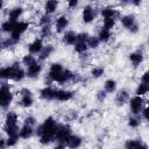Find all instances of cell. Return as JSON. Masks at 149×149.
<instances>
[{
    "mask_svg": "<svg viewBox=\"0 0 149 149\" xmlns=\"http://www.w3.org/2000/svg\"><path fill=\"white\" fill-rule=\"evenodd\" d=\"M69 24V20L65 15H61L59 17H57L56 20V29L58 33H62L63 30H65V28Z\"/></svg>",
    "mask_w": 149,
    "mask_h": 149,
    "instance_id": "obj_18",
    "label": "cell"
},
{
    "mask_svg": "<svg viewBox=\"0 0 149 149\" xmlns=\"http://www.w3.org/2000/svg\"><path fill=\"white\" fill-rule=\"evenodd\" d=\"M15 22H16V21H10V20L5 21V22L2 23V26H1L2 31H5V33H12V30H13V28H14V26H15Z\"/></svg>",
    "mask_w": 149,
    "mask_h": 149,
    "instance_id": "obj_32",
    "label": "cell"
},
{
    "mask_svg": "<svg viewBox=\"0 0 149 149\" xmlns=\"http://www.w3.org/2000/svg\"><path fill=\"white\" fill-rule=\"evenodd\" d=\"M128 99H129V93L127 90H120L115 95V102L119 106L125 105L128 101Z\"/></svg>",
    "mask_w": 149,
    "mask_h": 149,
    "instance_id": "obj_15",
    "label": "cell"
},
{
    "mask_svg": "<svg viewBox=\"0 0 149 149\" xmlns=\"http://www.w3.org/2000/svg\"><path fill=\"white\" fill-rule=\"evenodd\" d=\"M95 9L92 6H85L81 12V19L84 23H91L95 19Z\"/></svg>",
    "mask_w": 149,
    "mask_h": 149,
    "instance_id": "obj_10",
    "label": "cell"
},
{
    "mask_svg": "<svg viewBox=\"0 0 149 149\" xmlns=\"http://www.w3.org/2000/svg\"><path fill=\"white\" fill-rule=\"evenodd\" d=\"M24 123L30 125V126H35V125H36V119H35L34 116L29 115V116H27V118L24 119Z\"/></svg>",
    "mask_w": 149,
    "mask_h": 149,
    "instance_id": "obj_41",
    "label": "cell"
},
{
    "mask_svg": "<svg viewBox=\"0 0 149 149\" xmlns=\"http://www.w3.org/2000/svg\"><path fill=\"white\" fill-rule=\"evenodd\" d=\"M121 24L128 29L130 33H136L139 30V26L136 23V20H135V16L134 15H125L121 17Z\"/></svg>",
    "mask_w": 149,
    "mask_h": 149,
    "instance_id": "obj_7",
    "label": "cell"
},
{
    "mask_svg": "<svg viewBox=\"0 0 149 149\" xmlns=\"http://www.w3.org/2000/svg\"><path fill=\"white\" fill-rule=\"evenodd\" d=\"M129 107H130L132 113L134 115H137L142 111V107H143V99L141 98V95L133 97L129 101Z\"/></svg>",
    "mask_w": 149,
    "mask_h": 149,
    "instance_id": "obj_9",
    "label": "cell"
},
{
    "mask_svg": "<svg viewBox=\"0 0 149 149\" xmlns=\"http://www.w3.org/2000/svg\"><path fill=\"white\" fill-rule=\"evenodd\" d=\"M6 140H3V139H1V143H0V149H3L6 146H7V143L5 142Z\"/></svg>",
    "mask_w": 149,
    "mask_h": 149,
    "instance_id": "obj_48",
    "label": "cell"
},
{
    "mask_svg": "<svg viewBox=\"0 0 149 149\" xmlns=\"http://www.w3.org/2000/svg\"><path fill=\"white\" fill-rule=\"evenodd\" d=\"M49 15H50V14H44V15L41 16V19H40V24H41V26L50 24V22H51V17H50Z\"/></svg>",
    "mask_w": 149,
    "mask_h": 149,
    "instance_id": "obj_40",
    "label": "cell"
},
{
    "mask_svg": "<svg viewBox=\"0 0 149 149\" xmlns=\"http://www.w3.org/2000/svg\"><path fill=\"white\" fill-rule=\"evenodd\" d=\"M100 42H108L111 38V30L106 29V28H101L99 30V35H98Z\"/></svg>",
    "mask_w": 149,
    "mask_h": 149,
    "instance_id": "obj_28",
    "label": "cell"
},
{
    "mask_svg": "<svg viewBox=\"0 0 149 149\" xmlns=\"http://www.w3.org/2000/svg\"><path fill=\"white\" fill-rule=\"evenodd\" d=\"M57 7H58V0H47L44 5L45 14H52L54 12H56Z\"/></svg>",
    "mask_w": 149,
    "mask_h": 149,
    "instance_id": "obj_21",
    "label": "cell"
},
{
    "mask_svg": "<svg viewBox=\"0 0 149 149\" xmlns=\"http://www.w3.org/2000/svg\"><path fill=\"white\" fill-rule=\"evenodd\" d=\"M143 116H144V119H146V120H148V121H149V106H148L147 108H144V109H143Z\"/></svg>",
    "mask_w": 149,
    "mask_h": 149,
    "instance_id": "obj_46",
    "label": "cell"
},
{
    "mask_svg": "<svg viewBox=\"0 0 149 149\" xmlns=\"http://www.w3.org/2000/svg\"><path fill=\"white\" fill-rule=\"evenodd\" d=\"M104 73H105V69L102 66H95L91 71V74H92L93 78H100Z\"/></svg>",
    "mask_w": 149,
    "mask_h": 149,
    "instance_id": "obj_35",
    "label": "cell"
},
{
    "mask_svg": "<svg viewBox=\"0 0 149 149\" xmlns=\"http://www.w3.org/2000/svg\"><path fill=\"white\" fill-rule=\"evenodd\" d=\"M148 92H149V86H148V84H146V83L139 84V86L136 87V91H135L136 95H144V94L148 93Z\"/></svg>",
    "mask_w": 149,
    "mask_h": 149,
    "instance_id": "obj_31",
    "label": "cell"
},
{
    "mask_svg": "<svg viewBox=\"0 0 149 149\" xmlns=\"http://www.w3.org/2000/svg\"><path fill=\"white\" fill-rule=\"evenodd\" d=\"M140 118H137V116H129L128 118V125L130 126V127H133V128H136L139 125H140Z\"/></svg>",
    "mask_w": 149,
    "mask_h": 149,
    "instance_id": "obj_38",
    "label": "cell"
},
{
    "mask_svg": "<svg viewBox=\"0 0 149 149\" xmlns=\"http://www.w3.org/2000/svg\"><path fill=\"white\" fill-rule=\"evenodd\" d=\"M40 97L44 100H52L56 97V90L50 86H47L40 91Z\"/></svg>",
    "mask_w": 149,
    "mask_h": 149,
    "instance_id": "obj_12",
    "label": "cell"
},
{
    "mask_svg": "<svg viewBox=\"0 0 149 149\" xmlns=\"http://www.w3.org/2000/svg\"><path fill=\"white\" fill-rule=\"evenodd\" d=\"M63 72H64V69L59 63L51 64V66L49 69V73H48V83H50V81H57L58 83Z\"/></svg>",
    "mask_w": 149,
    "mask_h": 149,
    "instance_id": "obj_5",
    "label": "cell"
},
{
    "mask_svg": "<svg viewBox=\"0 0 149 149\" xmlns=\"http://www.w3.org/2000/svg\"><path fill=\"white\" fill-rule=\"evenodd\" d=\"M5 133L8 135V137H17L19 139V127L17 125H5L3 126Z\"/></svg>",
    "mask_w": 149,
    "mask_h": 149,
    "instance_id": "obj_16",
    "label": "cell"
},
{
    "mask_svg": "<svg viewBox=\"0 0 149 149\" xmlns=\"http://www.w3.org/2000/svg\"><path fill=\"white\" fill-rule=\"evenodd\" d=\"M88 45H87V42L86 41H80V40H77V42L74 43V50L78 52V54H84L86 52Z\"/></svg>",
    "mask_w": 149,
    "mask_h": 149,
    "instance_id": "obj_25",
    "label": "cell"
},
{
    "mask_svg": "<svg viewBox=\"0 0 149 149\" xmlns=\"http://www.w3.org/2000/svg\"><path fill=\"white\" fill-rule=\"evenodd\" d=\"M33 127H34V126H30V125L24 123V125L21 127L20 132H19L20 137H21V139H29V137L33 135V133H34V128H33Z\"/></svg>",
    "mask_w": 149,
    "mask_h": 149,
    "instance_id": "obj_17",
    "label": "cell"
},
{
    "mask_svg": "<svg viewBox=\"0 0 149 149\" xmlns=\"http://www.w3.org/2000/svg\"><path fill=\"white\" fill-rule=\"evenodd\" d=\"M129 59H130L132 64L136 68L143 62V54L141 51H134V52H132L129 55Z\"/></svg>",
    "mask_w": 149,
    "mask_h": 149,
    "instance_id": "obj_19",
    "label": "cell"
},
{
    "mask_svg": "<svg viewBox=\"0 0 149 149\" xmlns=\"http://www.w3.org/2000/svg\"><path fill=\"white\" fill-rule=\"evenodd\" d=\"M50 36H51V27H50V24L42 26V28H41V37L49 38Z\"/></svg>",
    "mask_w": 149,
    "mask_h": 149,
    "instance_id": "obj_33",
    "label": "cell"
},
{
    "mask_svg": "<svg viewBox=\"0 0 149 149\" xmlns=\"http://www.w3.org/2000/svg\"><path fill=\"white\" fill-rule=\"evenodd\" d=\"M101 15H102L104 19H107V17L115 19L118 16V12L112 7H105V8L101 9Z\"/></svg>",
    "mask_w": 149,
    "mask_h": 149,
    "instance_id": "obj_24",
    "label": "cell"
},
{
    "mask_svg": "<svg viewBox=\"0 0 149 149\" xmlns=\"http://www.w3.org/2000/svg\"><path fill=\"white\" fill-rule=\"evenodd\" d=\"M57 123L54 120V118L49 116L44 120V122L37 127L36 134L40 136V142L42 144H49L55 140L56 130H57Z\"/></svg>",
    "mask_w": 149,
    "mask_h": 149,
    "instance_id": "obj_1",
    "label": "cell"
},
{
    "mask_svg": "<svg viewBox=\"0 0 149 149\" xmlns=\"http://www.w3.org/2000/svg\"><path fill=\"white\" fill-rule=\"evenodd\" d=\"M99 43H100V40H99V37H95V36H90L87 40V45H88V48H92V49L98 48Z\"/></svg>",
    "mask_w": 149,
    "mask_h": 149,
    "instance_id": "obj_34",
    "label": "cell"
},
{
    "mask_svg": "<svg viewBox=\"0 0 149 149\" xmlns=\"http://www.w3.org/2000/svg\"><path fill=\"white\" fill-rule=\"evenodd\" d=\"M16 142H17V137H8V140H7V146H8V147L15 146Z\"/></svg>",
    "mask_w": 149,
    "mask_h": 149,
    "instance_id": "obj_45",
    "label": "cell"
},
{
    "mask_svg": "<svg viewBox=\"0 0 149 149\" xmlns=\"http://www.w3.org/2000/svg\"><path fill=\"white\" fill-rule=\"evenodd\" d=\"M20 95H21V99L19 101V104L22 106V107H30L34 102V99H33V94H31V91L27 87L22 88L20 91Z\"/></svg>",
    "mask_w": 149,
    "mask_h": 149,
    "instance_id": "obj_8",
    "label": "cell"
},
{
    "mask_svg": "<svg viewBox=\"0 0 149 149\" xmlns=\"http://www.w3.org/2000/svg\"><path fill=\"white\" fill-rule=\"evenodd\" d=\"M36 62V59L34 58V56H31V54L30 55H26V56H23V58H22V63L28 68L29 65H31V64H34Z\"/></svg>",
    "mask_w": 149,
    "mask_h": 149,
    "instance_id": "obj_36",
    "label": "cell"
},
{
    "mask_svg": "<svg viewBox=\"0 0 149 149\" xmlns=\"http://www.w3.org/2000/svg\"><path fill=\"white\" fill-rule=\"evenodd\" d=\"M106 94H107V92L104 90H101V91H99L98 93H97V99L99 100V101H102V100H105V98H106Z\"/></svg>",
    "mask_w": 149,
    "mask_h": 149,
    "instance_id": "obj_42",
    "label": "cell"
},
{
    "mask_svg": "<svg viewBox=\"0 0 149 149\" xmlns=\"http://www.w3.org/2000/svg\"><path fill=\"white\" fill-rule=\"evenodd\" d=\"M66 2H68V6H69L70 8H76V7L78 6L79 0H66Z\"/></svg>",
    "mask_w": 149,
    "mask_h": 149,
    "instance_id": "obj_43",
    "label": "cell"
},
{
    "mask_svg": "<svg viewBox=\"0 0 149 149\" xmlns=\"http://www.w3.org/2000/svg\"><path fill=\"white\" fill-rule=\"evenodd\" d=\"M0 93H1V107L3 109H6L13 101V93L10 91V87L7 83H2L1 84V88H0Z\"/></svg>",
    "mask_w": 149,
    "mask_h": 149,
    "instance_id": "obj_4",
    "label": "cell"
},
{
    "mask_svg": "<svg viewBox=\"0 0 149 149\" xmlns=\"http://www.w3.org/2000/svg\"><path fill=\"white\" fill-rule=\"evenodd\" d=\"M77 35L78 34H76L74 31H72V30H70V31H66L65 34H64V36H63V42L65 43V44H74L76 42H77Z\"/></svg>",
    "mask_w": 149,
    "mask_h": 149,
    "instance_id": "obj_20",
    "label": "cell"
},
{
    "mask_svg": "<svg viewBox=\"0 0 149 149\" xmlns=\"http://www.w3.org/2000/svg\"><path fill=\"white\" fill-rule=\"evenodd\" d=\"M70 136H71V127L69 125H58L57 130H56V135H55V139L58 142L57 148L65 147Z\"/></svg>",
    "mask_w": 149,
    "mask_h": 149,
    "instance_id": "obj_3",
    "label": "cell"
},
{
    "mask_svg": "<svg viewBox=\"0 0 149 149\" xmlns=\"http://www.w3.org/2000/svg\"><path fill=\"white\" fill-rule=\"evenodd\" d=\"M42 49H43V42H42L41 38L34 40V41L28 45V50H29L30 54H40Z\"/></svg>",
    "mask_w": 149,
    "mask_h": 149,
    "instance_id": "obj_14",
    "label": "cell"
},
{
    "mask_svg": "<svg viewBox=\"0 0 149 149\" xmlns=\"http://www.w3.org/2000/svg\"><path fill=\"white\" fill-rule=\"evenodd\" d=\"M5 125H17V114L15 112H8L6 115Z\"/></svg>",
    "mask_w": 149,
    "mask_h": 149,
    "instance_id": "obj_29",
    "label": "cell"
},
{
    "mask_svg": "<svg viewBox=\"0 0 149 149\" xmlns=\"http://www.w3.org/2000/svg\"><path fill=\"white\" fill-rule=\"evenodd\" d=\"M41 71H42V65L40 63L35 62L34 64H31V65H29L27 68V72L26 73H27V76L29 78H36V77H38Z\"/></svg>",
    "mask_w": 149,
    "mask_h": 149,
    "instance_id": "obj_11",
    "label": "cell"
},
{
    "mask_svg": "<svg viewBox=\"0 0 149 149\" xmlns=\"http://www.w3.org/2000/svg\"><path fill=\"white\" fill-rule=\"evenodd\" d=\"M125 147L126 148H143V149L147 148V146L144 143H142V141H140V140H128L126 142Z\"/></svg>",
    "mask_w": 149,
    "mask_h": 149,
    "instance_id": "obj_27",
    "label": "cell"
},
{
    "mask_svg": "<svg viewBox=\"0 0 149 149\" xmlns=\"http://www.w3.org/2000/svg\"><path fill=\"white\" fill-rule=\"evenodd\" d=\"M142 83H146V84H149V70H147L143 74H142V78H141Z\"/></svg>",
    "mask_w": 149,
    "mask_h": 149,
    "instance_id": "obj_44",
    "label": "cell"
},
{
    "mask_svg": "<svg viewBox=\"0 0 149 149\" xmlns=\"http://www.w3.org/2000/svg\"><path fill=\"white\" fill-rule=\"evenodd\" d=\"M81 144V139L78 136V135H71L66 142V146L69 148H78L79 146Z\"/></svg>",
    "mask_w": 149,
    "mask_h": 149,
    "instance_id": "obj_22",
    "label": "cell"
},
{
    "mask_svg": "<svg viewBox=\"0 0 149 149\" xmlns=\"http://www.w3.org/2000/svg\"><path fill=\"white\" fill-rule=\"evenodd\" d=\"M148 43H149V40H148Z\"/></svg>",
    "mask_w": 149,
    "mask_h": 149,
    "instance_id": "obj_51",
    "label": "cell"
},
{
    "mask_svg": "<svg viewBox=\"0 0 149 149\" xmlns=\"http://www.w3.org/2000/svg\"><path fill=\"white\" fill-rule=\"evenodd\" d=\"M148 106H149V99H148Z\"/></svg>",
    "mask_w": 149,
    "mask_h": 149,
    "instance_id": "obj_49",
    "label": "cell"
},
{
    "mask_svg": "<svg viewBox=\"0 0 149 149\" xmlns=\"http://www.w3.org/2000/svg\"><path fill=\"white\" fill-rule=\"evenodd\" d=\"M141 1H142V0H129V2H132L134 6H139V5L141 3Z\"/></svg>",
    "mask_w": 149,
    "mask_h": 149,
    "instance_id": "obj_47",
    "label": "cell"
},
{
    "mask_svg": "<svg viewBox=\"0 0 149 149\" xmlns=\"http://www.w3.org/2000/svg\"><path fill=\"white\" fill-rule=\"evenodd\" d=\"M24 76H27V73L19 65V63H14L13 65L2 68L0 70V77L2 79H13L15 81H20L24 78Z\"/></svg>",
    "mask_w": 149,
    "mask_h": 149,
    "instance_id": "obj_2",
    "label": "cell"
},
{
    "mask_svg": "<svg viewBox=\"0 0 149 149\" xmlns=\"http://www.w3.org/2000/svg\"><path fill=\"white\" fill-rule=\"evenodd\" d=\"M52 51H54V47H52V45L43 47V49H42V50H41V52H40L38 58H40L41 61H44V59H47V58L52 54Z\"/></svg>",
    "mask_w": 149,
    "mask_h": 149,
    "instance_id": "obj_26",
    "label": "cell"
},
{
    "mask_svg": "<svg viewBox=\"0 0 149 149\" xmlns=\"http://www.w3.org/2000/svg\"><path fill=\"white\" fill-rule=\"evenodd\" d=\"M104 87H105V91H106L107 93H112V92H114L115 88H116V81L113 80V79H108V80L105 81Z\"/></svg>",
    "mask_w": 149,
    "mask_h": 149,
    "instance_id": "obj_30",
    "label": "cell"
},
{
    "mask_svg": "<svg viewBox=\"0 0 149 149\" xmlns=\"http://www.w3.org/2000/svg\"><path fill=\"white\" fill-rule=\"evenodd\" d=\"M115 24V19H112V17H107V19H104V28L106 29H112Z\"/></svg>",
    "mask_w": 149,
    "mask_h": 149,
    "instance_id": "obj_37",
    "label": "cell"
},
{
    "mask_svg": "<svg viewBox=\"0 0 149 149\" xmlns=\"http://www.w3.org/2000/svg\"><path fill=\"white\" fill-rule=\"evenodd\" d=\"M22 12H23V9L21 7H14V8H12L9 10V14H8V20L16 21L22 15Z\"/></svg>",
    "mask_w": 149,
    "mask_h": 149,
    "instance_id": "obj_23",
    "label": "cell"
},
{
    "mask_svg": "<svg viewBox=\"0 0 149 149\" xmlns=\"http://www.w3.org/2000/svg\"><path fill=\"white\" fill-rule=\"evenodd\" d=\"M29 27V23L28 22H24V21H19V22H15V26L10 33V37L17 43L20 41V37L21 35L28 29Z\"/></svg>",
    "mask_w": 149,
    "mask_h": 149,
    "instance_id": "obj_6",
    "label": "cell"
},
{
    "mask_svg": "<svg viewBox=\"0 0 149 149\" xmlns=\"http://www.w3.org/2000/svg\"><path fill=\"white\" fill-rule=\"evenodd\" d=\"M72 97H73V92H71V91H68V90H56V97H55L56 100L68 101V100L72 99Z\"/></svg>",
    "mask_w": 149,
    "mask_h": 149,
    "instance_id": "obj_13",
    "label": "cell"
},
{
    "mask_svg": "<svg viewBox=\"0 0 149 149\" xmlns=\"http://www.w3.org/2000/svg\"><path fill=\"white\" fill-rule=\"evenodd\" d=\"M92 1H97V0H92Z\"/></svg>",
    "mask_w": 149,
    "mask_h": 149,
    "instance_id": "obj_50",
    "label": "cell"
},
{
    "mask_svg": "<svg viewBox=\"0 0 149 149\" xmlns=\"http://www.w3.org/2000/svg\"><path fill=\"white\" fill-rule=\"evenodd\" d=\"M1 44H2V48H5V49H6V48H10V47H13L14 44H16V42H15L12 37H8V38L3 40Z\"/></svg>",
    "mask_w": 149,
    "mask_h": 149,
    "instance_id": "obj_39",
    "label": "cell"
},
{
    "mask_svg": "<svg viewBox=\"0 0 149 149\" xmlns=\"http://www.w3.org/2000/svg\"><path fill=\"white\" fill-rule=\"evenodd\" d=\"M148 86H149V84H148Z\"/></svg>",
    "mask_w": 149,
    "mask_h": 149,
    "instance_id": "obj_52",
    "label": "cell"
}]
</instances>
